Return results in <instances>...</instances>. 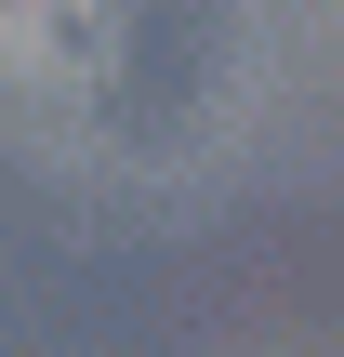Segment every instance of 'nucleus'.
Listing matches in <instances>:
<instances>
[]
</instances>
